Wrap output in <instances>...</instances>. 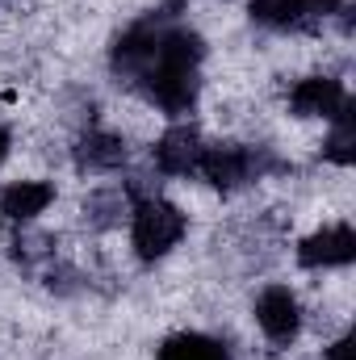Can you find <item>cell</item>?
I'll use <instances>...</instances> for the list:
<instances>
[{"mask_svg":"<svg viewBox=\"0 0 356 360\" xmlns=\"http://www.w3.org/2000/svg\"><path fill=\"white\" fill-rule=\"evenodd\" d=\"M197 59H201V42L189 30H172L155 38V51L143 68L147 92L168 109V113H184L197 96Z\"/></svg>","mask_w":356,"mask_h":360,"instance_id":"cell-1","label":"cell"},{"mask_svg":"<svg viewBox=\"0 0 356 360\" xmlns=\"http://www.w3.org/2000/svg\"><path fill=\"white\" fill-rule=\"evenodd\" d=\"M184 235V214L177 205H168L164 197H143L134 205V226H130V239H134V252L143 260H160L164 252H172Z\"/></svg>","mask_w":356,"mask_h":360,"instance_id":"cell-2","label":"cell"},{"mask_svg":"<svg viewBox=\"0 0 356 360\" xmlns=\"http://www.w3.org/2000/svg\"><path fill=\"white\" fill-rule=\"evenodd\" d=\"M256 323H260V331H265L272 344H289V340L298 335V327H302L298 297H293L285 285L265 289V293H260V302H256Z\"/></svg>","mask_w":356,"mask_h":360,"instance_id":"cell-3","label":"cell"},{"mask_svg":"<svg viewBox=\"0 0 356 360\" xmlns=\"http://www.w3.org/2000/svg\"><path fill=\"white\" fill-rule=\"evenodd\" d=\"M193 172H201V176L210 180V184H218V188H235V184L256 176V155L252 151H239V147H201Z\"/></svg>","mask_w":356,"mask_h":360,"instance_id":"cell-4","label":"cell"},{"mask_svg":"<svg viewBox=\"0 0 356 360\" xmlns=\"http://www.w3.org/2000/svg\"><path fill=\"white\" fill-rule=\"evenodd\" d=\"M356 256V235L348 222L340 226H323L319 235H310L302 248H298V260L306 269H336V264H348Z\"/></svg>","mask_w":356,"mask_h":360,"instance_id":"cell-5","label":"cell"},{"mask_svg":"<svg viewBox=\"0 0 356 360\" xmlns=\"http://www.w3.org/2000/svg\"><path fill=\"white\" fill-rule=\"evenodd\" d=\"M293 109L302 117H331V122H340L348 113V92L331 76H314V80H302L293 89Z\"/></svg>","mask_w":356,"mask_h":360,"instance_id":"cell-6","label":"cell"},{"mask_svg":"<svg viewBox=\"0 0 356 360\" xmlns=\"http://www.w3.org/2000/svg\"><path fill=\"white\" fill-rule=\"evenodd\" d=\"M51 201H55V188L46 180H13L8 188H0V214L13 218V222L38 218Z\"/></svg>","mask_w":356,"mask_h":360,"instance_id":"cell-7","label":"cell"},{"mask_svg":"<svg viewBox=\"0 0 356 360\" xmlns=\"http://www.w3.org/2000/svg\"><path fill=\"white\" fill-rule=\"evenodd\" d=\"M197 155H201V139H197L189 126L168 130V134L160 139V147H155V164H160L164 172H172V176L193 172V168H197Z\"/></svg>","mask_w":356,"mask_h":360,"instance_id":"cell-8","label":"cell"},{"mask_svg":"<svg viewBox=\"0 0 356 360\" xmlns=\"http://www.w3.org/2000/svg\"><path fill=\"white\" fill-rule=\"evenodd\" d=\"M160 360H231L227 348L210 335H197V331H184V335H172L164 348H160Z\"/></svg>","mask_w":356,"mask_h":360,"instance_id":"cell-9","label":"cell"},{"mask_svg":"<svg viewBox=\"0 0 356 360\" xmlns=\"http://www.w3.org/2000/svg\"><path fill=\"white\" fill-rule=\"evenodd\" d=\"M248 8H252L256 21H265V25H281V30L306 21V13H310L306 0H252Z\"/></svg>","mask_w":356,"mask_h":360,"instance_id":"cell-10","label":"cell"},{"mask_svg":"<svg viewBox=\"0 0 356 360\" xmlns=\"http://www.w3.org/2000/svg\"><path fill=\"white\" fill-rule=\"evenodd\" d=\"M80 155H84V164H89V168H113V164H122V160H126V147H122L113 134H89Z\"/></svg>","mask_w":356,"mask_h":360,"instance_id":"cell-11","label":"cell"},{"mask_svg":"<svg viewBox=\"0 0 356 360\" xmlns=\"http://www.w3.org/2000/svg\"><path fill=\"white\" fill-rule=\"evenodd\" d=\"M4 155H8V130L0 126V164H4Z\"/></svg>","mask_w":356,"mask_h":360,"instance_id":"cell-12","label":"cell"}]
</instances>
